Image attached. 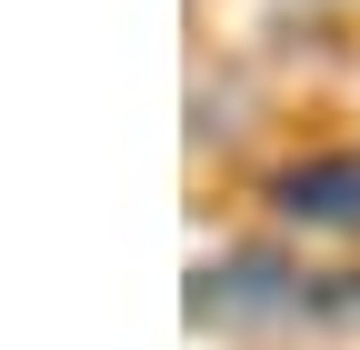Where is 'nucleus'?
Wrapping results in <instances>:
<instances>
[{"mask_svg":"<svg viewBox=\"0 0 360 350\" xmlns=\"http://www.w3.org/2000/svg\"><path fill=\"white\" fill-rule=\"evenodd\" d=\"M260 200H270V221L300 231V240H360V150L350 141H310L290 160H270Z\"/></svg>","mask_w":360,"mask_h":350,"instance_id":"1","label":"nucleus"}]
</instances>
